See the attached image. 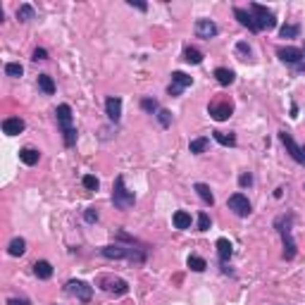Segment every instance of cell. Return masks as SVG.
<instances>
[{"label": "cell", "mask_w": 305, "mask_h": 305, "mask_svg": "<svg viewBox=\"0 0 305 305\" xmlns=\"http://www.w3.org/2000/svg\"><path fill=\"white\" fill-rule=\"evenodd\" d=\"M298 70H300V72H305V48H303V62L298 64Z\"/></svg>", "instance_id": "7bdbcfd3"}, {"label": "cell", "mask_w": 305, "mask_h": 305, "mask_svg": "<svg viewBox=\"0 0 305 305\" xmlns=\"http://www.w3.org/2000/svg\"><path fill=\"white\" fill-rule=\"evenodd\" d=\"M24 119L21 117H7L3 119V134H7V136H17V134L24 132Z\"/></svg>", "instance_id": "e0dca14e"}, {"label": "cell", "mask_w": 305, "mask_h": 305, "mask_svg": "<svg viewBox=\"0 0 305 305\" xmlns=\"http://www.w3.org/2000/svg\"><path fill=\"white\" fill-rule=\"evenodd\" d=\"M38 89H41L46 96H53V93H55V81H53V76L38 74Z\"/></svg>", "instance_id": "4316f807"}, {"label": "cell", "mask_w": 305, "mask_h": 305, "mask_svg": "<svg viewBox=\"0 0 305 305\" xmlns=\"http://www.w3.org/2000/svg\"><path fill=\"white\" fill-rule=\"evenodd\" d=\"M250 14H253V19H255V27L257 31H270V29L277 27V17H274V12L272 10H267L265 5H260V3H250L248 5Z\"/></svg>", "instance_id": "5b68a950"}, {"label": "cell", "mask_w": 305, "mask_h": 305, "mask_svg": "<svg viewBox=\"0 0 305 305\" xmlns=\"http://www.w3.org/2000/svg\"><path fill=\"white\" fill-rule=\"evenodd\" d=\"M231 112H234V105L229 103V100H215V103L208 105V115L215 122H224V119L231 117Z\"/></svg>", "instance_id": "30bf717a"}, {"label": "cell", "mask_w": 305, "mask_h": 305, "mask_svg": "<svg viewBox=\"0 0 305 305\" xmlns=\"http://www.w3.org/2000/svg\"><path fill=\"white\" fill-rule=\"evenodd\" d=\"M184 60H186L188 64H201L203 53L198 48H193V46H186V48H184Z\"/></svg>", "instance_id": "484cf974"}, {"label": "cell", "mask_w": 305, "mask_h": 305, "mask_svg": "<svg viewBox=\"0 0 305 305\" xmlns=\"http://www.w3.org/2000/svg\"><path fill=\"white\" fill-rule=\"evenodd\" d=\"M141 107H143L148 115H158L160 112V105L155 98H143V100H141Z\"/></svg>", "instance_id": "1f68e13d"}, {"label": "cell", "mask_w": 305, "mask_h": 305, "mask_svg": "<svg viewBox=\"0 0 305 305\" xmlns=\"http://www.w3.org/2000/svg\"><path fill=\"white\" fill-rule=\"evenodd\" d=\"M234 17L238 19V24H241V27H246L248 31L257 34L255 19H253V14H250V10H243V7H234Z\"/></svg>", "instance_id": "2e32d148"}, {"label": "cell", "mask_w": 305, "mask_h": 305, "mask_svg": "<svg viewBox=\"0 0 305 305\" xmlns=\"http://www.w3.org/2000/svg\"><path fill=\"white\" fill-rule=\"evenodd\" d=\"M7 250H10V255H14V257L24 255V253H27V241H24L21 236H17V238H12V241H10Z\"/></svg>", "instance_id": "cb8c5ba5"}, {"label": "cell", "mask_w": 305, "mask_h": 305, "mask_svg": "<svg viewBox=\"0 0 305 305\" xmlns=\"http://www.w3.org/2000/svg\"><path fill=\"white\" fill-rule=\"evenodd\" d=\"M34 274L38 279H50L53 277V265L48 260H38V263H34Z\"/></svg>", "instance_id": "44dd1931"}, {"label": "cell", "mask_w": 305, "mask_h": 305, "mask_svg": "<svg viewBox=\"0 0 305 305\" xmlns=\"http://www.w3.org/2000/svg\"><path fill=\"white\" fill-rule=\"evenodd\" d=\"M81 184H83V188H89V191H98V186H100V181H98L93 174H86L81 179Z\"/></svg>", "instance_id": "836d02e7"}, {"label": "cell", "mask_w": 305, "mask_h": 305, "mask_svg": "<svg viewBox=\"0 0 305 305\" xmlns=\"http://www.w3.org/2000/svg\"><path fill=\"white\" fill-rule=\"evenodd\" d=\"M215 79L222 83V86H231L234 79H236V74L231 70H227V67H217V70H215Z\"/></svg>", "instance_id": "d4e9b609"}, {"label": "cell", "mask_w": 305, "mask_h": 305, "mask_svg": "<svg viewBox=\"0 0 305 305\" xmlns=\"http://www.w3.org/2000/svg\"><path fill=\"white\" fill-rule=\"evenodd\" d=\"M98 286L107 293H115V296H124L129 293V284H126L122 277H110V274H100L98 277Z\"/></svg>", "instance_id": "8992f818"}, {"label": "cell", "mask_w": 305, "mask_h": 305, "mask_svg": "<svg viewBox=\"0 0 305 305\" xmlns=\"http://www.w3.org/2000/svg\"><path fill=\"white\" fill-rule=\"evenodd\" d=\"M83 220H86V222H98V210L96 208H86V212H83Z\"/></svg>", "instance_id": "74e56055"}, {"label": "cell", "mask_w": 305, "mask_h": 305, "mask_svg": "<svg viewBox=\"0 0 305 305\" xmlns=\"http://www.w3.org/2000/svg\"><path fill=\"white\" fill-rule=\"evenodd\" d=\"M210 146V139L208 136H201V139H193L191 143H188V150L193 152V155H201V152H205Z\"/></svg>", "instance_id": "83f0119b"}, {"label": "cell", "mask_w": 305, "mask_h": 305, "mask_svg": "<svg viewBox=\"0 0 305 305\" xmlns=\"http://www.w3.org/2000/svg\"><path fill=\"white\" fill-rule=\"evenodd\" d=\"M158 119H160V124H162V126H165V129H167V126L172 124V112H169V110H162V107H160V112H158Z\"/></svg>", "instance_id": "e575fe53"}, {"label": "cell", "mask_w": 305, "mask_h": 305, "mask_svg": "<svg viewBox=\"0 0 305 305\" xmlns=\"http://www.w3.org/2000/svg\"><path fill=\"white\" fill-rule=\"evenodd\" d=\"M291 227H293V215H279L274 220V229L279 231L281 243H284V260H293L296 257V241H293Z\"/></svg>", "instance_id": "7a4b0ae2"}, {"label": "cell", "mask_w": 305, "mask_h": 305, "mask_svg": "<svg viewBox=\"0 0 305 305\" xmlns=\"http://www.w3.org/2000/svg\"><path fill=\"white\" fill-rule=\"evenodd\" d=\"M195 36L198 38H203V41H210V38H215L217 34H220V27H217L212 19H198L193 27Z\"/></svg>", "instance_id": "4fadbf2b"}, {"label": "cell", "mask_w": 305, "mask_h": 305, "mask_svg": "<svg viewBox=\"0 0 305 305\" xmlns=\"http://www.w3.org/2000/svg\"><path fill=\"white\" fill-rule=\"evenodd\" d=\"M172 222L177 229H191V215H188L186 210H177L172 217Z\"/></svg>", "instance_id": "603a6c76"}, {"label": "cell", "mask_w": 305, "mask_h": 305, "mask_svg": "<svg viewBox=\"0 0 305 305\" xmlns=\"http://www.w3.org/2000/svg\"><path fill=\"white\" fill-rule=\"evenodd\" d=\"M210 215L208 212H201V215H198V231H208L210 229Z\"/></svg>", "instance_id": "d590c367"}, {"label": "cell", "mask_w": 305, "mask_h": 305, "mask_svg": "<svg viewBox=\"0 0 305 305\" xmlns=\"http://www.w3.org/2000/svg\"><path fill=\"white\" fill-rule=\"evenodd\" d=\"M250 184H253V174H250V172H243L241 177H238V186H241V188H248Z\"/></svg>", "instance_id": "8d00e7d4"}, {"label": "cell", "mask_w": 305, "mask_h": 305, "mask_svg": "<svg viewBox=\"0 0 305 305\" xmlns=\"http://www.w3.org/2000/svg\"><path fill=\"white\" fill-rule=\"evenodd\" d=\"M303 188H305V184H303Z\"/></svg>", "instance_id": "ee69618b"}, {"label": "cell", "mask_w": 305, "mask_h": 305, "mask_svg": "<svg viewBox=\"0 0 305 305\" xmlns=\"http://www.w3.org/2000/svg\"><path fill=\"white\" fill-rule=\"evenodd\" d=\"M191 83H193V79H191L186 72H172V83L167 86V93L172 98H179Z\"/></svg>", "instance_id": "9c48e42d"}, {"label": "cell", "mask_w": 305, "mask_h": 305, "mask_svg": "<svg viewBox=\"0 0 305 305\" xmlns=\"http://www.w3.org/2000/svg\"><path fill=\"white\" fill-rule=\"evenodd\" d=\"M212 139L220 143V146H224V148H234L236 146V134L234 132H212Z\"/></svg>", "instance_id": "ac0fdd59"}, {"label": "cell", "mask_w": 305, "mask_h": 305, "mask_svg": "<svg viewBox=\"0 0 305 305\" xmlns=\"http://www.w3.org/2000/svg\"><path fill=\"white\" fill-rule=\"evenodd\" d=\"M236 55H238V60H243V62H253V50H250V46L246 41L236 43Z\"/></svg>", "instance_id": "f1b7e54d"}, {"label": "cell", "mask_w": 305, "mask_h": 305, "mask_svg": "<svg viewBox=\"0 0 305 305\" xmlns=\"http://www.w3.org/2000/svg\"><path fill=\"white\" fill-rule=\"evenodd\" d=\"M134 203H136V195H134V191L126 188L124 177L119 174L117 179H115V186H112V205L117 210H129V208H134Z\"/></svg>", "instance_id": "277c9868"}, {"label": "cell", "mask_w": 305, "mask_h": 305, "mask_svg": "<svg viewBox=\"0 0 305 305\" xmlns=\"http://www.w3.org/2000/svg\"><path fill=\"white\" fill-rule=\"evenodd\" d=\"M231 255H234V246H231V241L229 238H217V257H220V265H229V260H231Z\"/></svg>", "instance_id": "9a60e30c"}, {"label": "cell", "mask_w": 305, "mask_h": 305, "mask_svg": "<svg viewBox=\"0 0 305 305\" xmlns=\"http://www.w3.org/2000/svg\"><path fill=\"white\" fill-rule=\"evenodd\" d=\"M31 57H34L36 62H38V60H48V50H46V48H36Z\"/></svg>", "instance_id": "f35d334b"}, {"label": "cell", "mask_w": 305, "mask_h": 305, "mask_svg": "<svg viewBox=\"0 0 305 305\" xmlns=\"http://www.w3.org/2000/svg\"><path fill=\"white\" fill-rule=\"evenodd\" d=\"M186 265H188V267H191L193 272H205V267H208L205 257H201V255H188Z\"/></svg>", "instance_id": "4dcf8cb0"}, {"label": "cell", "mask_w": 305, "mask_h": 305, "mask_svg": "<svg viewBox=\"0 0 305 305\" xmlns=\"http://www.w3.org/2000/svg\"><path fill=\"white\" fill-rule=\"evenodd\" d=\"M279 141L284 143V148H286V152L291 155L298 165H303L305 167V146H298L296 141H293V136L289 132H279Z\"/></svg>", "instance_id": "ba28073f"}, {"label": "cell", "mask_w": 305, "mask_h": 305, "mask_svg": "<svg viewBox=\"0 0 305 305\" xmlns=\"http://www.w3.org/2000/svg\"><path fill=\"white\" fill-rule=\"evenodd\" d=\"M100 255L107 257V260H129V263L143 265L146 263V253L139 248H129V246H103L100 248Z\"/></svg>", "instance_id": "6da1fadb"}, {"label": "cell", "mask_w": 305, "mask_h": 305, "mask_svg": "<svg viewBox=\"0 0 305 305\" xmlns=\"http://www.w3.org/2000/svg\"><path fill=\"white\" fill-rule=\"evenodd\" d=\"M7 303H10V305H29V300H24V298H21V300H17V298H10V300H7Z\"/></svg>", "instance_id": "60d3db41"}, {"label": "cell", "mask_w": 305, "mask_h": 305, "mask_svg": "<svg viewBox=\"0 0 305 305\" xmlns=\"http://www.w3.org/2000/svg\"><path fill=\"white\" fill-rule=\"evenodd\" d=\"M129 5H132V7H136V10H141V12H146V10H148V5H146V3H136V0H129Z\"/></svg>", "instance_id": "ab89813d"}, {"label": "cell", "mask_w": 305, "mask_h": 305, "mask_svg": "<svg viewBox=\"0 0 305 305\" xmlns=\"http://www.w3.org/2000/svg\"><path fill=\"white\" fill-rule=\"evenodd\" d=\"M193 191L198 193V198H201V201L205 203V205H212V203H215V195H212V191H210L208 184H203V181H198V184L193 186Z\"/></svg>", "instance_id": "ffe728a7"}, {"label": "cell", "mask_w": 305, "mask_h": 305, "mask_svg": "<svg viewBox=\"0 0 305 305\" xmlns=\"http://www.w3.org/2000/svg\"><path fill=\"white\" fill-rule=\"evenodd\" d=\"M64 289H67L76 300H81V303H91V298H93V286L81 281V279H70Z\"/></svg>", "instance_id": "52a82bcc"}, {"label": "cell", "mask_w": 305, "mask_h": 305, "mask_svg": "<svg viewBox=\"0 0 305 305\" xmlns=\"http://www.w3.org/2000/svg\"><path fill=\"white\" fill-rule=\"evenodd\" d=\"M17 19L21 21V24H27V21H31V19H36V10L29 3H24V5H19L17 7Z\"/></svg>", "instance_id": "7402d4cb"}, {"label": "cell", "mask_w": 305, "mask_h": 305, "mask_svg": "<svg viewBox=\"0 0 305 305\" xmlns=\"http://www.w3.org/2000/svg\"><path fill=\"white\" fill-rule=\"evenodd\" d=\"M227 205H229V210H231L236 217H248V215H250V201H248V198H246L243 193L229 195Z\"/></svg>", "instance_id": "8fae6325"}, {"label": "cell", "mask_w": 305, "mask_h": 305, "mask_svg": "<svg viewBox=\"0 0 305 305\" xmlns=\"http://www.w3.org/2000/svg\"><path fill=\"white\" fill-rule=\"evenodd\" d=\"M291 117L293 119L298 117V105H296V103H291Z\"/></svg>", "instance_id": "b9f144b4"}, {"label": "cell", "mask_w": 305, "mask_h": 305, "mask_svg": "<svg viewBox=\"0 0 305 305\" xmlns=\"http://www.w3.org/2000/svg\"><path fill=\"white\" fill-rule=\"evenodd\" d=\"M277 57L286 64H296L298 67L303 62V48H293V46H279L277 48Z\"/></svg>", "instance_id": "7c38bea8"}, {"label": "cell", "mask_w": 305, "mask_h": 305, "mask_svg": "<svg viewBox=\"0 0 305 305\" xmlns=\"http://www.w3.org/2000/svg\"><path fill=\"white\" fill-rule=\"evenodd\" d=\"M19 160L24 162V165H29V167H34L38 160H41V152L36 150V148H31V146H27V148H21L19 150Z\"/></svg>", "instance_id": "d6986e66"}, {"label": "cell", "mask_w": 305, "mask_h": 305, "mask_svg": "<svg viewBox=\"0 0 305 305\" xmlns=\"http://www.w3.org/2000/svg\"><path fill=\"white\" fill-rule=\"evenodd\" d=\"M279 36H281V38H298L300 27L298 24H284V27L279 29Z\"/></svg>", "instance_id": "f546056e"}, {"label": "cell", "mask_w": 305, "mask_h": 305, "mask_svg": "<svg viewBox=\"0 0 305 305\" xmlns=\"http://www.w3.org/2000/svg\"><path fill=\"white\" fill-rule=\"evenodd\" d=\"M5 74L12 76V79H19V76L24 74V67H21L19 62H7L5 64Z\"/></svg>", "instance_id": "d6a6232c"}, {"label": "cell", "mask_w": 305, "mask_h": 305, "mask_svg": "<svg viewBox=\"0 0 305 305\" xmlns=\"http://www.w3.org/2000/svg\"><path fill=\"white\" fill-rule=\"evenodd\" d=\"M105 115H107V119H110V122H115V124H117L119 117H122V98H117V96L107 98V100H105Z\"/></svg>", "instance_id": "5bb4252c"}, {"label": "cell", "mask_w": 305, "mask_h": 305, "mask_svg": "<svg viewBox=\"0 0 305 305\" xmlns=\"http://www.w3.org/2000/svg\"><path fill=\"white\" fill-rule=\"evenodd\" d=\"M55 117H57V124H60V129H62V139H64V146L67 148H74L76 146V129L74 124H72V107L67 103H62L60 107L55 110Z\"/></svg>", "instance_id": "3957f363"}]
</instances>
